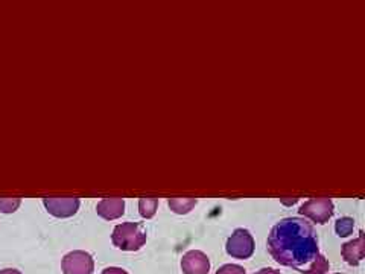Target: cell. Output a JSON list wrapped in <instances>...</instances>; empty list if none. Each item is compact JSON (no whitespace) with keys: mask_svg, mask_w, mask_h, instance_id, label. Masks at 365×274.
<instances>
[{"mask_svg":"<svg viewBox=\"0 0 365 274\" xmlns=\"http://www.w3.org/2000/svg\"><path fill=\"white\" fill-rule=\"evenodd\" d=\"M268 250L279 264L311 274L319 256L315 228L299 216L284 218L272 227L268 236Z\"/></svg>","mask_w":365,"mask_h":274,"instance_id":"obj_1","label":"cell"},{"mask_svg":"<svg viewBox=\"0 0 365 274\" xmlns=\"http://www.w3.org/2000/svg\"><path fill=\"white\" fill-rule=\"evenodd\" d=\"M181 270L185 274H209L210 260L200 250H190L181 259Z\"/></svg>","mask_w":365,"mask_h":274,"instance_id":"obj_7","label":"cell"},{"mask_svg":"<svg viewBox=\"0 0 365 274\" xmlns=\"http://www.w3.org/2000/svg\"><path fill=\"white\" fill-rule=\"evenodd\" d=\"M20 204H21L20 198H0V212L13 213L19 209Z\"/></svg>","mask_w":365,"mask_h":274,"instance_id":"obj_13","label":"cell"},{"mask_svg":"<svg viewBox=\"0 0 365 274\" xmlns=\"http://www.w3.org/2000/svg\"><path fill=\"white\" fill-rule=\"evenodd\" d=\"M227 253L236 259H248L255 253V239L245 228H237L227 241Z\"/></svg>","mask_w":365,"mask_h":274,"instance_id":"obj_3","label":"cell"},{"mask_svg":"<svg viewBox=\"0 0 365 274\" xmlns=\"http://www.w3.org/2000/svg\"><path fill=\"white\" fill-rule=\"evenodd\" d=\"M195 204H197L195 198H170L169 200V208L178 215L189 213L193 208H195Z\"/></svg>","mask_w":365,"mask_h":274,"instance_id":"obj_10","label":"cell"},{"mask_svg":"<svg viewBox=\"0 0 365 274\" xmlns=\"http://www.w3.org/2000/svg\"><path fill=\"white\" fill-rule=\"evenodd\" d=\"M341 255L344 258L349 265L356 267L359 265V262L364 259L365 255V244H364V232L359 233L358 239H353V241L347 243L342 245Z\"/></svg>","mask_w":365,"mask_h":274,"instance_id":"obj_9","label":"cell"},{"mask_svg":"<svg viewBox=\"0 0 365 274\" xmlns=\"http://www.w3.org/2000/svg\"><path fill=\"white\" fill-rule=\"evenodd\" d=\"M0 274H21V273L19 270H14V268H6V270L0 271Z\"/></svg>","mask_w":365,"mask_h":274,"instance_id":"obj_17","label":"cell"},{"mask_svg":"<svg viewBox=\"0 0 365 274\" xmlns=\"http://www.w3.org/2000/svg\"><path fill=\"white\" fill-rule=\"evenodd\" d=\"M300 213L317 224H326L334 215V201L330 198H312L302 204Z\"/></svg>","mask_w":365,"mask_h":274,"instance_id":"obj_5","label":"cell"},{"mask_svg":"<svg viewBox=\"0 0 365 274\" xmlns=\"http://www.w3.org/2000/svg\"><path fill=\"white\" fill-rule=\"evenodd\" d=\"M157 206H158V200L155 198H140L139 201V210L143 218H153L157 212Z\"/></svg>","mask_w":365,"mask_h":274,"instance_id":"obj_11","label":"cell"},{"mask_svg":"<svg viewBox=\"0 0 365 274\" xmlns=\"http://www.w3.org/2000/svg\"><path fill=\"white\" fill-rule=\"evenodd\" d=\"M111 241L120 250L135 251L146 243V232L139 223H122L114 227Z\"/></svg>","mask_w":365,"mask_h":274,"instance_id":"obj_2","label":"cell"},{"mask_svg":"<svg viewBox=\"0 0 365 274\" xmlns=\"http://www.w3.org/2000/svg\"><path fill=\"white\" fill-rule=\"evenodd\" d=\"M43 204L46 210L56 218H68L73 216L79 209V200L68 197V198H43Z\"/></svg>","mask_w":365,"mask_h":274,"instance_id":"obj_6","label":"cell"},{"mask_svg":"<svg viewBox=\"0 0 365 274\" xmlns=\"http://www.w3.org/2000/svg\"><path fill=\"white\" fill-rule=\"evenodd\" d=\"M215 274H247V273H245V270L241 265L227 264V265L221 267Z\"/></svg>","mask_w":365,"mask_h":274,"instance_id":"obj_14","label":"cell"},{"mask_svg":"<svg viewBox=\"0 0 365 274\" xmlns=\"http://www.w3.org/2000/svg\"><path fill=\"white\" fill-rule=\"evenodd\" d=\"M353 228H355V221H353V218H349V216H344V218H339L336 223H335V230L338 233V236L341 238H346V236H350Z\"/></svg>","mask_w":365,"mask_h":274,"instance_id":"obj_12","label":"cell"},{"mask_svg":"<svg viewBox=\"0 0 365 274\" xmlns=\"http://www.w3.org/2000/svg\"><path fill=\"white\" fill-rule=\"evenodd\" d=\"M255 274H282L280 271H276V270H272V268H262V270H259L257 273H255Z\"/></svg>","mask_w":365,"mask_h":274,"instance_id":"obj_16","label":"cell"},{"mask_svg":"<svg viewBox=\"0 0 365 274\" xmlns=\"http://www.w3.org/2000/svg\"><path fill=\"white\" fill-rule=\"evenodd\" d=\"M61 268L64 274H93L95 260L87 251L75 250L63 258Z\"/></svg>","mask_w":365,"mask_h":274,"instance_id":"obj_4","label":"cell"},{"mask_svg":"<svg viewBox=\"0 0 365 274\" xmlns=\"http://www.w3.org/2000/svg\"><path fill=\"white\" fill-rule=\"evenodd\" d=\"M102 274H128V273L125 271L123 268H119V267H108V268L102 271Z\"/></svg>","mask_w":365,"mask_h":274,"instance_id":"obj_15","label":"cell"},{"mask_svg":"<svg viewBox=\"0 0 365 274\" xmlns=\"http://www.w3.org/2000/svg\"><path fill=\"white\" fill-rule=\"evenodd\" d=\"M96 212L104 220H118L125 213V201L122 198H104L98 203Z\"/></svg>","mask_w":365,"mask_h":274,"instance_id":"obj_8","label":"cell"}]
</instances>
